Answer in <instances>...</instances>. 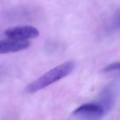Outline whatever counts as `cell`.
Wrapping results in <instances>:
<instances>
[{
	"label": "cell",
	"instance_id": "6",
	"mask_svg": "<svg viewBox=\"0 0 120 120\" xmlns=\"http://www.w3.org/2000/svg\"><path fill=\"white\" fill-rule=\"evenodd\" d=\"M102 71L105 74H120V62H115L107 65Z\"/></svg>",
	"mask_w": 120,
	"mask_h": 120
},
{
	"label": "cell",
	"instance_id": "5",
	"mask_svg": "<svg viewBox=\"0 0 120 120\" xmlns=\"http://www.w3.org/2000/svg\"><path fill=\"white\" fill-rule=\"evenodd\" d=\"M119 30H120V11L116 13L108 22L107 25L104 28V32L107 34H111Z\"/></svg>",
	"mask_w": 120,
	"mask_h": 120
},
{
	"label": "cell",
	"instance_id": "3",
	"mask_svg": "<svg viewBox=\"0 0 120 120\" xmlns=\"http://www.w3.org/2000/svg\"><path fill=\"white\" fill-rule=\"evenodd\" d=\"M38 30L31 25H21L8 29L4 31V35L8 39L28 40L39 36Z\"/></svg>",
	"mask_w": 120,
	"mask_h": 120
},
{
	"label": "cell",
	"instance_id": "4",
	"mask_svg": "<svg viewBox=\"0 0 120 120\" xmlns=\"http://www.w3.org/2000/svg\"><path fill=\"white\" fill-rule=\"evenodd\" d=\"M29 47L30 43L27 40H15L8 38V40H1L0 42V53L17 52L25 50Z\"/></svg>",
	"mask_w": 120,
	"mask_h": 120
},
{
	"label": "cell",
	"instance_id": "2",
	"mask_svg": "<svg viewBox=\"0 0 120 120\" xmlns=\"http://www.w3.org/2000/svg\"><path fill=\"white\" fill-rule=\"evenodd\" d=\"M105 108L101 104L88 103L76 109L73 115L81 120H99L104 116Z\"/></svg>",
	"mask_w": 120,
	"mask_h": 120
},
{
	"label": "cell",
	"instance_id": "1",
	"mask_svg": "<svg viewBox=\"0 0 120 120\" xmlns=\"http://www.w3.org/2000/svg\"><path fill=\"white\" fill-rule=\"evenodd\" d=\"M74 68H75V63L73 61L64 62L58 66L51 69L45 74H43L41 77L30 82L26 87V92L27 93H34L42 90L48 86L56 82L57 81L67 77L68 74L73 71Z\"/></svg>",
	"mask_w": 120,
	"mask_h": 120
}]
</instances>
